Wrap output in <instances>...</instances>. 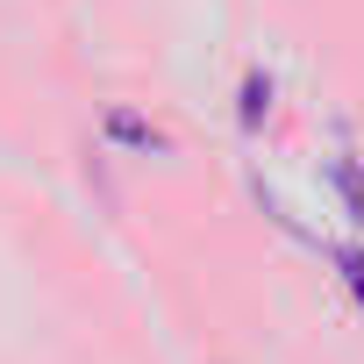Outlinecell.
<instances>
[{
	"mask_svg": "<svg viewBox=\"0 0 364 364\" xmlns=\"http://www.w3.org/2000/svg\"><path fill=\"white\" fill-rule=\"evenodd\" d=\"M328 186L343 193V208H350V222L364 229V164H357L350 150H336V157H328Z\"/></svg>",
	"mask_w": 364,
	"mask_h": 364,
	"instance_id": "obj_1",
	"label": "cell"
},
{
	"mask_svg": "<svg viewBox=\"0 0 364 364\" xmlns=\"http://www.w3.org/2000/svg\"><path fill=\"white\" fill-rule=\"evenodd\" d=\"M328 257H336L343 286H350V293H357V307H364V250H350V243H328Z\"/></svg>",
	"mask_w": 364,
	"mask_h": 364,
	"instance_id": "obj_4",
	"label": "cell"
},
{
	"mask_svg": "<svg viewBox=\"0 0 364 364\" xmlns=\"http://www.w3.org/2000/svg\"><path fill=\"white\" fill-rule=\"evenodd\" d=\"M264 114H272V79H264V72H243V93H236V122H243V136H257Z\"/></svg>",
	"mask_w": 364,
	"mask_h": 364,
	"instance_id": "obj_2",
	"label": "cell"
},
{
	"mask_svg": "<svg viewBox=\"0 0 364 364\" xmlns=\"http://www.w3.org/2000/svg\"><path fill=\"white\" fill-rule=\"evenodd\" d=\"M107 136L122 143V150H164V129H150L143 114H129V107H114L107 114Z\"/></svg>",
	"mask_w": 364,
	"mask_h": 364,
	"instance_id": "obj_3",
	"label": "cell"
}]
</instances>
